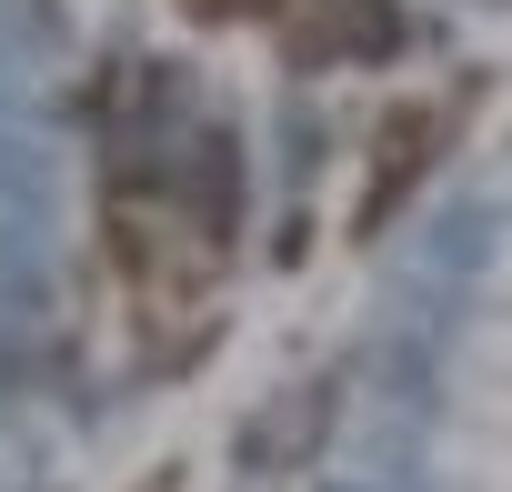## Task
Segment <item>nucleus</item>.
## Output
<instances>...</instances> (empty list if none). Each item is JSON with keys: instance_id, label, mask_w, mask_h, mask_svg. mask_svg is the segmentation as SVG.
Listing matches in <instances>:
<instances>
[{"instance_id": "f257e3e1", "label": "nucleus", "mask_w": 512, "mask_h": 492, "mask_svg": "<svg viewBox=\"0 0 512 492\" xmlns=\"http://www.w3.org/2000/svg\"><path fill=\"white\" fill-rule=\"evenodd\" d=\"M452 141V101H432V111H402L392 131H382V151H372V191H362V211H352V231H382L392 211H402V191L432 171V151Z\"/></svg>"}, {"instance_id": "f03ea898", "label": "nucleus", "mask_w": 512, "mask_h": 492, "mask_svg": "<svg viewBox=\"0 0 512 492\" xmlns=\"http://www.w3.org/2000/svg\"><path fill=\"white\" fill-rule=\"evenodd\" d=\"M191 11H211V21H221V11H262V0H191Z\"/></svg>"}]
</instances>
